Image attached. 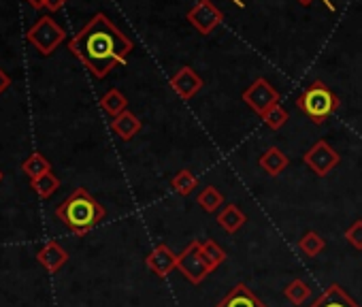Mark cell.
Here are the masks:
<instances>
[{"mask_svg": "<svg viewBox=\"0 0 362 307\" xmlns=\"http://www.w3.org/2000/svg\"><path fill=\"white\" fill-rule=\"evenodd\" d=\"M69 50L98 79L107 77L117 64L126 62L132 41L105 16L96 13L71 41Z\"/></svg>", "mask_w": 362, "mask_h": 307, "instance_id": "6da1fadb", "label": "cell"}, {"mask_svg": "<svg viewBox=\"0 0 362 307\" xmlns=\"http://www.w3.org/2000/svg\"><path fill=\"white\" fill-rule=\"evenodd\" d=\"M105 207L86 190L77 188L73 190L58 207H56V218L75 235H86L94 226H98L105 218Z\"/></svg>", "mask_w": 362, "mask_h": 307, "instance_id": "7a4b0ae2", "label": "cell"}, {"mask_svg": "<svg viewBox=\"0 0 362 307\" xmlns=\"http://www.w3.org/2000/svg\"><path fill=\"white\" fill-rule=\"evenodd\" d=\"M296 107L313 122V124H324L339 107L341 100L339 96L324 83V81H313L309 88L303 90V94L296 98Z\"/></svg>", "mask_w": 362, "mask_h": 307, "instance_id": "3957f363", "label": "cell"}, {"mask_svg": "<svg viewBox=\"0 0 362 307\" xmlns=\"http://www.w3.org/2000/svg\"><path fill=\"white\" fill-rule=\"evenodd\" d=\"M66 33L62 26H58L54 22V18H39V22L28 30V41L43 54V56H49L54 54V50L64 41Z\"/></svg>", "mask_w": 362, "mask_h": 307, "instance_id": "277c9868", "label": "cell"}, {"mask_svg": "<svg viewBox=\"0 0 362 307\" xmlns=\"http://www.w3.org/2000/svg\"><path fill=\"white\" fill-rule=\"evenodd\" d=\"M177 269L184 273V277L190 282V284H194V286H199L211 271H209V267L205 265V260H203V254H201V241H192L190 245H186L184 248V252H181L179 256H177Z\"/></svg>", "mask_w": 362, "mask_h": 307, "instance_id": "5b68a950", "label": "cell"}, {"mask_svg": "<svg viewBox=\"0 0 362 307\" xmlns=\"http://www.w3.org/2000/svg\"><path fill=\"white\" fill-rule=\"evenodd\" d=\"M341 156L337 154V149L326 143V141H317L313 147H309L303 154V163L317 175V178H326L337 165H339Z\"/></svg>", "mask_w": 362, "mask_h": 307, "instance_id": "8992f818", "label": "cell"}, {"mask_svg": "<svg viewBox=\"0 0 362 307\" xmlns=\"http://www.w3.org/2000/svg\"><path fill=\"white\" fill-rule=\"evenodd\" d=\"M243 103H247V107L262 115L267 113L271 107H275L279 103V92L275 90V86H271V81H267L264 77H258L245 92H243Z\"/></svg>", "mask_w": 362, "mask_h": 307, "instance_id": "52a82bcc", "label": "cell"}, {"mask_svg": "<svg viewBox=\"0 0 362 307\" xmlns=\"http://www.w3.org/2000/svg\"><path fill=\"white\" fill-rule=\"evenodd\" d=\"M186 18L201 35H211L224 20L222 11L211 3V0H199V3L188 11Z\"/></svg>", "mask_w": 362, "mask_h": 307, "instance_id": "ba28073f", "label": "cell"}, {"mask_svg": "<svg viewBox=\"0 0 362 307\" xmlns=\"http://www.w3.org/2000/svg\"><path fill=\"white\" fill-rule=\"evenodd\" d=\"M170 88L177 92V96H179L181 100H190V98H194V96L201 92L203 79H201V75H199L194 69H190V66H181V69L170 77Z\"/></svg>", "mask_w": 362, "mask_h": 307, "instance_id": "9c48e42d", "label": "cell"}, {"mask_svg": "<svg viewBox=\"0 0 362 307\" xmlns=\"http://www.w3.org/2000/svg\"><path fill=\"white\" fill-rule=\"evenodd\" d=\"M177 256L179 254H175L166 243H158L145 258V265L158 277H166L173 269H177Z\"/></svg>", "mask_w": 362, "mask_h": 307, "instance_id": "30bf717a", "label": "cell"}, {"mask_svg": "<svg viewBox=\"0 0 362 307\" xmlns=\"http://www.w3.org/2000/svg\"><path fill=\"white\" fill-rule=\"evenodd\" d=\"M37 260H39L41 267H45V271L58 273V271L69 262V252H66L58 241H47V243L39 250Z\"/></svg>", "mask_w": 362, "mask_h": 307, "instance_id": "8fae6325", "label": "cell"}, {"mask_svg": "<svg viewBox=\"0 0 362 307\" xmlns=\"http://www.w3.org/2000/svg\"><path fill=\"white\" fill-rule=\"evenodd\" d=\"M216 307H267L264 301H260L252 290L250 286L245 284H237Z\"/></svg>", "mask_w": 362, "mask_h": 307, "instance_id": "7c38bea8", "label": "cell"}, {"mask_svg": "<svg viewBox=\"0 0 362 307\" xmlns=\"http://www.w3.org/2000/svg\"><path fill=\"white\" fill-rule=\"evenodd\" d=\"M311 307H358V303L339 286V284H330L315 301Z\"/></svg>", "mask_w": 362, "mask_h": 307, "instance_id": "4fadbf2b", "label": "cell"}, {"mask_svg": "<svg viewBox=\"0 0 362 307\" xmlns=\"http://www.w3.org/2000/svg\"><path fill=\"white\" fill-rule=\"evenodd\" d=\"M141 128H143L141 120L134 113H130V111H124V113H119L117 117L111 120V130L122 141H130L132 137H136L141 132Z\"/></svg>", "mask_w": 362, "mask_h": 307, "instance_id": "5bb4252c", "label": "cell"}, {"mask_svg": "<svg viewBox=\"0 0 362 307\" xmlns=\"http://www.w3.org/2000/svg\"><path fill=\"white\" fill-rule=\"evenodd\" d=\"M288 156L286 154L279 149V147H269L262 156H260V169L267 173V175H271V178H277V175H281L284 171H286V167H288Z\"/></svg>", "mask_w": 362, "mask_h": 307, "instance_id": "9a60e30c", "label": "cell"}, {"mask_svg": "<svg viewBox=\"0 0 362 307\" xmlns=\"http://www.w3.org/2000/svg\"><path fill=\"white\" fill-rule=\"evenodd\" d=\"M245 222H247V216H245L237 205H226V207L218 214V224H220V228L226 231L228 235H235L237 231H241Z\"/></svg>", "mask_w": 362, "mask_h": 307, "instance_id": "2e32d148", "label": "cell"}, {"mask_svg": "<svg viewBox=\"0 0 362 307\" xmlns=\"http://www.w3.org/2000/svg\"><path fill=\"white\" fill-rule=\"evenodd\" d=\"M170 188L179 195V197H190L197 188H199V178L188 171V169H181L173 180H170Z\"/></svg>", "mask_w": 362, "mask_h": 307, "instance_id": "e0dca14e", "label": "cell"}, {"mask_svg": "<svg viewBox=\"0 0 362 307\" xmlns=\"http://www.w3.org/2000/svg\"><path fill=\"white\" fill-rule=\"evenodd\" d=\"M126 105H128V98H126L117 88L109 90V92L100 98V107H103V111H105V113H109L111 117H117L119 113H124V111H126Z\"/></svg>", "mask_w": 362, "mask_h": 307, "instance_id": "ac0fdd59", "label": "cell"}, {"mask_svg": "<svg viewBox=\"0 0 362 307\" xmlns=\"http://www.w3.org/2000/svg\"><path fill=\"white\" fill-rule=\"evenodd\" d=\"M201 254H203V260L209 267V271H216L226 260V252L214 239L201 241Z\"/></svg>", "mask_w": 362, "mask_h": 307, "instance_id": "d6986e66", "label": "cell"}, {"mask_svg": "<svg viewBox=\"0 0 362 307\" xmlns=\"http://www.w3.org/2000/svg\"><path fill=\"white\" fill-rule=\"evenodd\" d=\"M197 203L201 205L203 212L214 214V212H218V209L224 205V197H222V192H220L216 186H207V188H203L201 195L197 197Z\"/></svg>", "mask_w": 362, "mask_h": 307, "instance_id": "ffe728a7", "label": "cell"}, {"mask_svg": "<svg viewBox=\"0 0 362 307\" xmlns=\"http://www.w3.org/2000/svg\"><path fill=\"white\" fill-rule=\"evenodd\" d=\"M22 171H24V173L30 178V182H33V180H37V178L49 173V171H52V165H49V161L43 156V154L37 151V154H33V156H30L28 161H24Z\"/></svg>", "mask_w": 362, "mask_h": 307, "instance_id": "44dd1931", "label": "cell"}, {"mask_svg": "<svg viewBox=\"0 0 362 307\" xmlns=\"http://www.w3.org/2000/svg\"><path fill=\"white\" fill-rule=\"evenodd\" d=\"M324 248H326V241H324L322 235L315 233V231H309V233H305V235L298 239V250H300L305 256H309V258H315L317 254H322Z\"/></svg>", "mask_w": 362, "mask_h": 307, "instance_id": "7402d4cb", "label": "cell"}, {"mask_svg": "<svg viewBox=\"0 0 362 307\" xmlns=\"http://www.w3.org/2000/svg\"><path fill=\"white\" fill-rule=\"evenodd\" d=\"M30 186L35 188V192H37L41 199H49V197L60 188V180L49 171V173H45V175H41V178L33 180V182H30Z\"/></svg>", "mask_w": 362, "mask_h": 307, "instance_id": "603a6c76", "label": "cell"}, {"mask_svg": "<svg viewBox=\"0 0 362 307\" xmlns=\"http://www.w3.org/2000/svg\"><path fill=\"white\" fill-rule=\"evenodd\" d=\"M309 286L303 282V279H292L288 286H286V290H284V294H286V299L292 303V305H303L307 299H309Z\"/></svg>", "mask_w": 362, "mask_h": 307, "instance_id": "cb8c5ba5", "label": "cell"}, {"mask_svg": "<svg viewBox=\"0 0 362 307\" xmlns=\"http://www.w3.org/2000/svg\"><path fill=\"white\" fill-rule=\"evenodd\" d=\"M262 117V122L271 128V130H279V128H284V124L288 122V111L277 103L275 107H271L267 113H262L260 115Z\"/></svg>", "mask_w": 362, "mask_h": 307, "instance_id": "d4e9b609", "label": "cell"}, {"mask_svg": "<svg viewBox=\"0 0 362 307\" xmlns=\"http://www.w3.org/2000/svg\"><path fill=\"white\" fill-rule=\"evenodd\" d=\"M345 239H347L349 245H354L356 250H362V220H356L351 226L345 228Z\"/></svg>", "mask_w": 362, "mask_h": 307, "instance_id": "484cf974", "label": "cell"}, {"mask_svg": "<svg viewBox=\"0 0 362 307\" xmlns=\"http://www.w3.org/2000/svg\"><path fill=\"white\" fill-rule=\"evenodd\" d=\"M9 86H11V79H9V75H7L3 69H0V94H3V92H5Z\"/></svg>", "mask_w": 362, "mask_h": 307, "instance_id": "4316f807", "label": "cell"}, {"mask_svg": "<svg viewBox=\"0 0 362 307\" xmlns=\"http://www.w3.org/2000/svg\"><path fill=\"white\" fill-rule=\"evenodd\" d=\"M64 3H66V0H45V7H47L49 11H58V9L64 7Z\"/></svg>", "mask_w": 362, "mask_h": 307, "instance_id": "83f0119b", "label": "cell"}, {"mask_svg": "<svg viewBox=\"0 0 362 307\" xmlns=\"http://www.w3.org/2000/svg\"><path fill=\"white\" fill-rule=\"evenodd\" d=\"M298 3L303 5V7H309L311 3H313V0H298ZM322 3L330 9V11H334V7H332V3H330V0H322Z\"/></svg>", "mask_w": 362, "mask_h": 307, "instance_id": "f1b7e54d", "label": "cell"}, {"mask_svg": "<svg viewBox=\"0 0 362 307\" xmlns=\"http://www.w3.org/2000/svg\"><path fill=\"white\" fill-rule=\"evenodd\" d=\"M26 3H28L33 9H43V7H45V0H26Z\"/></svg>", "mask_w": 362, "mask_h": 307, "instance_id": "f546056e", "label": "cell"}, {"mask_svg": "<svg viewBox=\"0 0 362 307\" xmlns=\"http://www.w3.org/2000/svg\"><path fill=\"white\" fill-rule=\"evenodd\" d=\"M0 182H3V171H0Z\"/></svg>", "mask_w": 362, "mask_h": 307, "instance_id": "4dcf8cb0", "label": "cell"}]
</instances>
